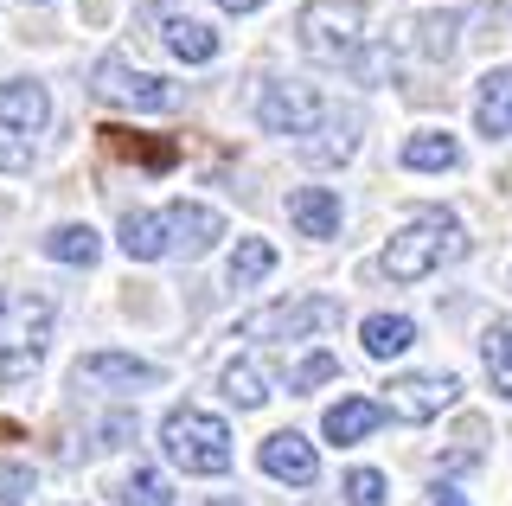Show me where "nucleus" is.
Listing matches in <instances>:
<instances>
[{
  "label": "nucleus",
  "instance_id": "nucleus-26",
  "mask_svg": "<svg viewBox=\"0 0 512 506\" xmlns=\"http://www.w3.org/2000/svg\"><path fill=\"white\" fill-rule=\"evenodd\" d=\"M487 378L500 398H512V327H493L487 334Z\"/></svg>",
  "mask_w": 512,
  "mask_h": 506
},
{
  "label": "nucleus",
  "instance_id": "nucleus-5",
  "mask_svg": "<svg viewBox=\"0 0 512 506\" xmlns=\"http://www.w3.org/2000/svg\"><path fill=\"white\" fill-rule=\"evenodd\" d=\"M90 90L103 103L141 109V116H173V109H180V84H167V77H154V71H135L128 58H96Z\"/></svg>",
  "mask_w": 512,
  "mask_h": 506
},
{
  "label": "nucleus",
  "instance_id": "nucleus-8",
  "mask_svg": "<svg viewBox=\"0 0 512 506\" xmlns=\"http://www.w3.org/2000/svg\"><path fill=\"white\" fill-rule=\"evenodd\" d=\"M320 116H327V103L308 84H263V97H256V122L269 135H308Z\"/></svg>",
  "mask_w": 512,
  "mask_h": 506
},
{
  "label": "nucleus",
  "instance_id": "nucleus-19",
  "mask_svg": "<svg viewBox=\"0 0 512 506\" xmlns=\"http://www.w3.org/2000/svg\"><path fill=\"white\" fill-rule=\"evenodd\" d=\"M359 334H365V353H372V359H397V353L416 346V321H410V314H372Z\"/></svg>",
  "mask_w": 512,
  "mask_h": 506
},
{
  "label": "nucleus",
  "instance_id": "nucleus-28",
  "mask_svg": "<svg viewBox=\"0 0 512 506\" xmlns=\"http://www.w3.org/2000/svg\"><path fill=\"white\" fill-rule=\"evenodd\" d=\"M346 506H384V474L378 468H352L346 474Z\"/></svg>",
  "mask_w": 512,
  "mask_h": 506
},
{
  "label": "nucleus",
  "instance_id": "nucleus-22",
  "mask_svg": "<svg viewBox=\"0 0 512 506\" xmlns=\"http://www.w3.org/2000/svg\"><path fill=\"white\" fill-rule=\"evenodd\" d=\"M96 250H103V244H96L90 225H58V231H45V257H52V263H84V270H90Z\"/></svg>",
  "mask_w": 512,
  "mask_h": 506
},
{
  "label": "nucleus",
  "instance_id": "nucleus-1",
  "mask_svg": "<svg viewBox=\"0 0 512 506\" xmlns=\"http://www.w3.org/2000/svg\"><path fill=\"white\" fill-rule=\"evenodd\" d=\"M461 250H468L461 218L455 212H423L384 244V276L391 282H423V276H436L442 263H455Z\"/></svg>",
  "mask_w": 512,
  "mask_h": 506
},
{
  "label": "nucleus",
  "instance_id": "nucleus-31",
  "mask_svg": "<svg viewBox=\"0 0 512 506\" xmlns=\"http://www.w3.org/2000/svg\"><path fill=\"white\" fill-rule=\"evenodd\" d=\"M423 506H468V500H461V494H455V487H436V494H429Z\"/></svg>",
  "mask_w": 512,
  "mask_h": 506
},
{
  "label": "nucleus",
  "instance_id": "nucleus-12",
  "mask_svg": "<svg viewBox=\"0 0 512 506\" xmlns=\"http://www.w3.org/2000/svg\"><path fill=\"white\" fill-rule=\"evenodd\" d=\"M77 385H122V391H135V385H160V366L154 359H135V353H90V359H77Z\"/></svg>",
  "mask_w": 512,
  "mask_h": 506
},
{
  "label": "nucleus",
  "instance_id": "nucleus-17",
  "mask_svg": "<svg viewBox=\"0 0 512 506\" xmlns=\"http://www.w3.org/2000/svg\"><path fill=\"white\" fill-rule=\"evenodd\" d=\"M352 129H359L352 116H320L308 135H327V141H301V161H314V167H333V161H346V154L359 148V135H352Z\"/></svg>",
  "mask_w": 512,
  "mask_h": 506
},
{
  "label": "nucleus",
  "instance_id": "nucleus-11",
  "mask_svg": "<svg viewBox=\"0 0 512 506\" xmlns=\"http://www.w3.org/2000/svg\"><path fill=\"white\" fill-rule=\"evenodd\" d=\"M45 122H52V97H45V84H32V77H7V84H0V129L39 135Z\"/></svg>",
  "mask_w": 512,
  "mask_h": 506
},
{
  "label": "nucleus",
  "instance_id": "nucleus-18",
  "mask_svg": "<svg viewBox=\"0 0 512 506\" xmlns=\"http://www.w3.org/2000/svg\"><path fill=\"white\" fill-rule=\"evenodd\" d=\"M404 167L410 173H448V167H461V141L442 129H423L404 141Z\"/></svg>",
  "mask_w": 512,
  "mask_h": 506
},
{
  "label": "nucleus",
  "instance_id": "nucleus-24",
  "mask_svg": "<svg viewBox=\"0 0 512 506\" xmlns=\"http://www.w3.org/2000/svg\"><path fill=\"white\" fill-rule=\"evenodd\" d=\"M116 500H122V506H173V487L160 481L154 468H128L122 487H116Z\"/></svg>",
  "mask_w": 512,
  "mask_h": 506
},
{
  "label": "nucleus",
  "instance_id": "nucleus-10",
  "mask_svg": "<svg viewBox=\"0 0 512 506\" xmlns=\"http://www.w3.org/2000/svg\"><path fill=\"white\" fill-rule=\"evenodd\" d=\"M256 462H263V474H276V481H288V487H314V474H320V455H314V442L301 436V430L263 436Z\"/></svg>",
  "mask_w": 512,
  "mask_h": 506
},
{
  "label": "nucleus",
  "instance_id": "nucleus-4",
  "mask_svg": "<svg viewBox=\"0 0 512 506\" xmlns=\"http://www.w3.org/2000/svg\"><path fill=\"white\" fill-rule=\"evenodd\" d=\"M340 327V295H301V302H269L237 321V340H308Z\"/></svg>",
  "mask_w": 512,
  "mask_h": 506
},
{
  "label": "nucleus",
  "instance_id": "nucleus-2",
  "mask_svg": "<svg viewBox=\"0 0 512 506\" xmlns=\"http://www.w3.org/2000/svg\"><path fill=\"white\" fill-rule=\"evenodd\" d=\"M160 449H167L173 468L186 474H224L231 468V430L212 417V410H167V423H160Z\"/></svg>",
  "mask_w": 512,
  "mask_h": 506
},
{
  "label": "nucleus",
  "instance_id": "nucleus-9",
  "mask_svg": "<svg viewBox=\"0 0 512 506\" xmlns=\"http://www.w3.org/2000/svg\"><path fill=\"white\" fill-rule=\"evenodd\" d=\"M160 231H167V250H180V257H205V250L224 237V218L212 205L199 199H173L167 212H160Z\"/></svg>",
  "mask_w": 512,
  "mask_h": 506
},
{
  "label": "nucleus",
  "instance_id": "nucleus-16",
  "mask_svg": "<svg viewBox=\"0 0 512 506\" xmlns=\"http://www.w3.org/2000/svg\"><path fill=\"white\" fill-rule=\"evenodd\" d=\"M160 39H167V52L180 58V65H212V58H218V33L205 20H186V13H173Z\"/></svg>",
  "mask_w": 512,
  "mask_h": 506
},
{
  "label": "nucleus",
  "instance_id": "nucleus-23",
  "mask_svg": "<svg viewBox=\"0 0 512 506\" xmlns=\"http://www.w3.org/2000/svg\"><path fill=\"white\" fill-rule=\"evenodd\" d=\"M224 398H231L237 410H256V404L269 398L263 366H256V359H231V366H224Z\"/></svg>",
  "mask_w": 512,
  "mask_h": 506
},
{
  "label": "nucleus",
  "instance_id": "nucleus-33",
  "mask_svg": "<svg viewBox=\"0 0 512 506\" xmlns=\"http://www.w3.org/2000/svg\"><path fill=\"white\" fill-rule=\"evenodd\" d=\"M32 7H45V0H32Z\"/></svg>",
  "mask_w": 512,
  "mask_h": 506
},
{
  "label": "nucleus",
  "instance_id": "nucleus-6",
  "mask_svg": "<svg viewBox=\"0 0 512 506\" xmlns=\"http://www.w3.org/2000/svg\"><path fill=\"white\" fill-rule=\"evenodd\" d=\"M45 340H52V302L26 289H0V359L26 366L45 353Z\"/></svg>",
  "mask_w": 512,
  "mask_h": 506
},
{
  "label": "nucleus",
  "instance_id": "nucleus-20",
  "mask_svg": "<svg viewBox=\"0 0 512 506\" xmlns=\"http://www.w3.org/2000/svg\"><path fill=\"white\" fill-rule=\"evenodd\" d=\"M122 257H135V263H160V257H167L160 212H128L122 218Z\"/></svg>",
  "mask_w": 512,
  "mask_h": 506
},
{
  "label": "nucleus",
  "instance_id": "nucleus-14",
  "mask_svg": "<svg viewBox=\"0 0 512 506\" xmlns=\"http://www.w3.org/2000/svg\"><path fill=\"white\" fill-rule=\"evenodd\" d=\"M474 122L480 135H512V65L506 71H487L480 77V97H474Z\"/></svg>",
  "mask_w": 512,
  "mask_h": 506
},
{
  "label": "nucleus",
  "instance_id": "nucleus-21",
  "mask_svg": "<svg viewBox=\"0 0 512 506\" xmlns=\"http://www.w3.org/2000/svg\"><path fill=\"white\" fill-rule=\"evenodd\" d=\"M269 270H276V244H269V237H244V244L231 250V289H256Z\"/></svg>",
  "mask_w": 512,
  "mask_h": 506
},
{
  "label": "nucleus",
  "instance_id": "nucleus-7",
  "mask_svg": "<svg viewBox=\"0 0 512 506\" xmlns=\"http://www.w3.org/2000/svg\"><path fill=\"white\" fill-rule=\"evenodd\" d=\"M455 398H461L455 372H404V378H391V391H384L378 410H391L397 423H436Z\"/></svg>",
  "mask_w": 512,
  "mask_h": 506
},
{
  "label": "nucleus",
  "instance_id": "nucleus-3",
  "mask_svg": "<svg viewBox=\"0 0 512 506\" xmlns=\"http://www.w3.org/2000/svg\"><path fill=\"white\" fill-rule=\"evenodd\" d=\"M365 45V7L359 0H308L301 7V52L314 65H352Z\"/></svg>",
  "mask_w": 512,
  "mask_h": 506
},
{
  "label": "nucleus",
  "instance_id": "nucleus-13",
  "mask_svg": "<svg viewBox=\"0 0 512 506\" xmlns=\"http://www.w3.org/2000/svg\"><path fill=\"white\" fill-rule=\"evenodd\" d=\"M288 225H295L301 237H333L340 231V193H327V186L288 193Z\"/></svg>",
  "mask_w": 512,
  "mask_h": 506
},
{
  "label": "nucleus",
  "instance_id": "nucleus-27",
  "mask_svg": "<svg viewBox=\"0 0 512 506\" xmlns=\"http://www.w3.org/2000/svg\"><path fill=\"white\" fill-rule=\"evenodd\" d=\"M327 378H340V359L333 353H308L295 372H288V391H308V385H327Z\"/></svg>",
  "mask_w": 512,
  "mask_h": 506
},
{
  "label": "nucleus",
  "instance_id": "nucleus-29",
  "mask_svg": "<svg viewBox=\"0 0 512 506\" xmlns=\"http://www.w3.org/2000/svg\"><path fill=\"white\" fill-rule=\"evenodd\" d=\"M32 494V468L26 462H0V506H26Z\"/></svg>",
  "mask_w": 512,
  "mask_h": 506
},
{
  "label": "nucleus",
  "instance_id": "nucleus-15",
  "mask_svg": "<svg viewBox=\"0 0 512 506\" xmlns=\"http://www.w3.org/2000/svg\"><path fill=\"white\" fill-rule=\"evenodd\" d=\"M378 423H384V410L372 398H340V404L327 410V423H320V430H327V442H340V449H346V442H365Z\"/></svg>",
  "mask_w": 512,
  "mask_h": 506
},
{
  "label": "nucleus",
  "instance_id": "nucleus-32",
  "mask_svg": "<svg viewBox=\"0 0 512 506\" xmlns=\"http://www.w3.org/2000/svg\"><path fill=\"white\" fill-rule=\"evenodd\" d=\"M224 13H250V7H263V0H218Z\"/></svg>",
  "mask_w": 512,
  "mask_h": 506
},
{
  "label": "nucleus",
  "instance_id": "nucleus-30",
  "mask_svg": "<svg viewBox=\"0 0 512 506\" xmlns=\"http://www.w3.org/2000/svg\"><path fill=\"white\" fill-rule=\"evenodd\" d=\"M0 167H7V173L32 167V148H26V141H0Z\"/></svg>",
  "mask_w": 512,
  "mask_h": 506
},
{
  "label": "nucleus",
  "instance_id": "nucleus-25",
  "mask_svg": "<svg viewBox=\"0 0 512 506\" xmlns=\"http://www.w3.org/2000/svg\"><path fill=\"white\" fill-rule=\"evenodd\" d=\"M455 26H461V13H423V20H416V45H423V58H448V52H455Z\"/></svg>",
  "mask_w": 512,
  "mask_h": 506
}]
</instances>
